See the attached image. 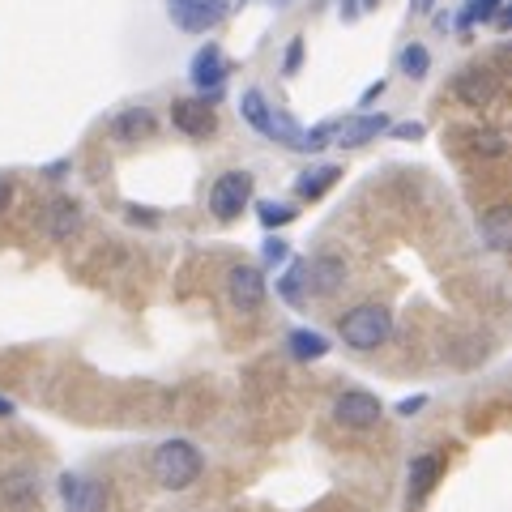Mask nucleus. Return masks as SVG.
<instances>
[{
  "label": "nucleus",
  "instance_id": "nucleus-12",
  "mask_svg": "<svg viewBox=\"0 0 512 512\" xmlns=\"http://www.w3.org/2000/svg\"><path fill=\"white\" fill-rule=\"evenodd\" d=\"M495 90H500V82H495V73L491 69H461L457 77H453V94L466 107H487L491 99H495Z\"/></svg>",
  "mask_w": 512,
  "mask_h": 512
},
{
  "label": "nucleus",
  "instance_id": "nucleus-25",
  "mask_svg": "<svg viewBox=\"0 0 512 512\" xmlns=\"http://www.w3.org/2000/svg\"><path fill=\"white\" fill-rule=\"evenodd\" d=\"M286 256H291V248H286V239L269 235V239H265V248H261V261H265V265H282Z\"/></svg>",
  "mask_w": 512,
  "mask_h": 512
},
{
  "label": "nucleus",
  "instance_id": "nucleus-32",
  "mask_svg": "<svg viewBox=\"0 0 512 512\" xmlns=\"http://www.w3.org/2000/svg\"><path fill=\"white\" fill-rule=\"evenodd\" d=\"M380 94H384V82H376V86H367V90H363V99H359V107H367V103H376V99H380Z\"/></svg>",
  "mask_w": 512,
  "mask_h": 512
},
{
  "label": "nucleus",
  "instance_id": "nucleus-36",
  "mask_svg": "<svg viewBox=\"0 0 512 512\" xmlns=\"http://www.w3.org/2000/svg\"><path fill=\"white\" fill-rule=\"evenodd\" d=\"M376 5H380V0H363V5H359V9H376Z\"/></svg>",
  "mask_w": 512,
  "mask_h": 512
},
{
  "label": "nucleus",
  "instance_id": "nucleus-21",
  "mask_svg": "<svg viewBox=\"0 0 512 512\" xmlns=\"http://www.w3.org/2000/svg\"><path fill=\"white\" fill-rule=\"evenodd\" d=\"M466 137H470V150L483 154V158H504V150H508V141H504L500 128H470Z\"/></svg>",
  "mask_w": 512,
  "mask_h": 512
},
{
  "label": "nucleus",
  "instance_id": "nucleus-16",
  "mask_svg": "<svg viewBox=\"0 0 512 512\" xmlns=\"http://www.w3.org/2000/svg\"><path fill=\"white\" fill-rule=\"evenodd\" d=\"M478 235L487 239V248L504 252L512 244V210H508V205H491V210L478 218Z\"/></svg>",
  "mask_w": 512,
  "mask_h": 512
},
{
  "label": "nucleus",
  "instance_id": "nucleus-30",
  "mask_svg": "<svg viewBox=\"0 0 512 512\" xmlns=\"http://www.w3.org/2000/svg\"><path fill=\"white\" fill-rule=\"evenodd\" d=\"M128 222H146V227H154L158 218H154L150 210H141V205H128Z\"/></svg>",
  "mask_w": 512,
  "mask_h": 512
},
{
  "label": "nucleus",
  "instance_id": "nucleus-6",
  "mask_svg": "<svg viewBox=\"0 0 512 512\" xmlns=\"http://www.w3.org/2000/svg\"><path fill=\"white\" fill-rule=\"evenodd\" d=\"M227 73H231V69H227V56H222L218 43H205L201 52L192 56V64H188V82H192V90H197L205 103H218Z\"/></svg>",
  "mask_w": 512,
  "mask_h": 512
},
{
  "label": "nucleus",
  "instance_id": "nucleus-35",
  "mask_svg": "<svg viewBox=\"0 0 512 512\" xmlns=\"http://www.w3.org/2000/svg\"><path fill=\"white\" fill-rule=\"evenodd\" d=\"M431 5H436V0H414V9H419V13H427Z\"/></svg>",
  "mask_w": 512,
  "mask_h": 512
},
{
  "label": "nucleus",
  "instance_id": "nucleus-24",
  "mask_svg": "<svg viewBox=\"0 0 512 512\" xmlns=\"http://www.w3.org/2000/svg\"><path fill=\"white\" fill-rule=\"evenodd\" d=\"M495 13H500V0H466V9H461V30H470L474 22H491Z\"/></svg>",
  "mask_w": 512,
  "mask_h": 512
},
{
  "label": "nucleus",
  "instance_id": "nucleus-4",
  "mask_svg": "<svg viewBox=\"0 0 512 512\" xmlns=\"http://www.w3.org/2000/svg\"><path fill=\"white\" fill-rule=\"evenodd\" d=\"M231 13V0H167V18L184 30V35H210L214 26Z\"/></svg>",
  "mask_w": 512,
  "mask_h": 512
},
{
  "label": "nucleus",
  "instance_id": "nucleus-14",
  "mask_svg": "<svg viewBox=\"0 0 512 512\" xmlns=\"http://www.w3.org/2000/svg\"><path fill=\"white\" fill-rule=\"evenodd\" d=\"M440 474H444V457H440V453L414 457V461H410V483H406L410 504H423L427 495H431V487L440 483Z\"/></svg>",
  "mask_w": 512,
  "mask_h": 512
},
{
  "label": "nucleus",
  "instance_id": "nucleus-2",
  "mask_svg": "<svg viewBox=\"0 0 512 512\" xmlns=\"http://www.w3.org/2000/svg\"><path fill=\"white\" fill-rule=\"evenodd\" d=\"M201 470H205V457H201V448L188 444V440H163L150 457V474L163 491L192 487L201 478Z\"/></svg>",
  "mask_w": 512,
  "mask_h": 512
},
{
  "label": "nucleus",
  "instance_id": "nucleus-7",
  "mask_svg": "<svg viewBox=\"0 0 512 512\" xmlns=\"http://www.w3.org/2000/svg\"><path fill=\"white\" fill-rule=\"evenodd\" d=\"M64 512H107V483L90 474H60Z\"/></svg>",
  "mask_w": 512,
  "mask_h": 512
},
{
  "label": "nucleus",
  "instance_id": "nucleus-19",
  "mask_svg": "<svg viewBox=\"0 0 512 512\" xmlns=\"http://www.w3.org/2000/svg\"><path fill=\"white\" fill-rule=\"evenodd\" d=\"M278 295L291 303V308H303V303H308V261L286 265V274L278 278Z\"/></svg>",
  "mask_w": 512,
  "mask_h": 512
},
{
  "label": "nucleus",
  "instance_id": "nucleus-26",
  "mask_svg": "<svg viewBox=\"0 0 512 512\" xmlns=\"http://www.w3.org/2000/svg\"><path fill=\"white\" fill-rule=\"evenodd\" d=\"M299 64H303V39L295 35L291 43H286V56H282V73H286V77H295V73H299Z\"/></svg>",
  "mask_w": 512,
  "mask_h": 512
},
{
  "label": "nucleus",
  "instance_id": "nucleus-1",
  "mask_svg": "<svg viewBox=\"0 0 512 512\" xmlns=\"http://www.w3.org/2000/svg\"><path fill=\"white\" fill-rule=\"evenodd\" d=\"M239 111H244V120H248L261 137L278 141V146L295 150V154H316V150H325L329 141H333V120L316 124V128H299L291 116H286V111L269 107V99H265V94L256 90V86L239 94Z\"/></svg>",
  "mask_w": 512,
  "mask_h": 512
},
{
  "label": "nucleus",
  "instance_id": "nucleus-18",
  "mask_svg": "<svg viewBox=\"0 0 512 512\" xmlns=\"http://www.w3.org/2000/svg\"><path fill=\"white\" fill-rule=\"evenodd\" d=\"M47 231H52V239H73L77 231H82V205H77L73 197L52 201V214H47Z\"/></svg>",
  "mask_w": 512,
  "mask_h": 512
},
{
  "label": "nucleus",
  "instance_id": "nucleus-8",
  "mask_svg": "<svg viewBox=\"0 0 512 512\" xmlns=\"http://www.w3.org/2000/svg\"><path fill=\"white\" fill-rule=\"evenodd\" d=\"M380 414H384L380 397H376V393H363V389H346L338 402H333V419H338L342 427H355V431L376 427Z\"/></svg>",
  "mask_w": 512,
  "mask_h": 512
},
{
  "label": "nucleus",
  "instance_id": "nucleus-27",
  "mask_svg": "<svg viewBox=\"0 0 512 512\" xmlns=\"http://www.w3.org/2000/svg\"><path fill=\"white\" fill-rule=\"evenodd\" d=\"M393 137H402V141H414V137H423V124L406 120V124H397V128H393Z\"/></svg>",
  "mask_w": 512,
  "mask_h": 512
},
{
  "label": "nucleus",
  "instance_id": "nucleus-9",
  "mask_svg": "<svg viewBox=\"0 0 512 512\" xmlns=\"http://www.w3.org/2000/svg\"><path fill=\"white\" fill-rule=\"evenodd\" d=\"M389 116H367V111H359V116H346V120H333V146L342 150H359L367 146V141H376L380 133H389Z\"/></svg>",
  "mask_w": 512,
  "mask_h": 512
},
{
  "label": "nucleus",
  "instance_id": "nucleus-33",
  "mask_svg": "<svg viewBox=\"0 0 512 512\" xmlns=\"http://www.w3.org/2000/svg\"><path fill=\"white\" fill-rule=\"evenodd\" d=\"M359 13H363V9H359V0H342V18H346V22H355Z\"/></svg>",
  "mask_w": 512,
  "mask_h": 512
},
{
  "label": "nucleus",
  "instance_id": "nucleus-20",
  "mask_svg": "<svg viewBox=\"0 0 512 512\" xmlns=\"http://www.w3.org/2000/svg\"><path fill=\"white\" fill-rule=\"evenodd\" d=\"M286 346H291V359H299V363H312V359L329 355V338L316 333V329H295L291 338H286Z\"/></svg>",
  "mask_w": 512,
  "mask_h": 512
},
{
  "label": "nucleus",
  "instance_id": "nucleus-15",
  "mask_svg": "<svg viewBox=\"0 0 512 512\" xmlns=\"http://www.w3.org/2000/svg\"><path fill=\"white\" fill-rule=\"evenodd\" d=\"M150 133H154V111L150 107H128V111H120V116L111 120V137L124 141V146L146 141Z\"/></svg>",
  "mask_w": 512,
  "mask_h": 512
},
{
  "label": "nucleus",
  "instance_id": "nucleus-3",
  "mask_svg": "<svg viewBox=\"0 0 512 512\" xmlns=\"http://www.w3.org/2000/svg\"><path fill=\"white\" fill-rule=\"evenodd\" d=\"M338 333L350 350H376L393 338V312L384 303H359L338 320Z\"/></svg>",
  "mask_w": 512,
  "mask_h": 512
},
{
  "label": "nucleus",
  "instance_id": "nucleus-29",
  "mask_svg": "<svg viewBox=\"0 0 512 512\" xmlns=\"http://www.w3.org/2000/svg\"><path fill=\"white\" fill-rule=\"evenodd\" d=\"M423 406H427V397L419 393V397H406V402H402V406H397V414H406V419H410V414H419Z\"/></svg>",
  "mask_w": 512,
  "mask_h": 512
},
{
  "label": "nucleus",
  "instance_id": "nucleus-22",
  "mask_svg": "<svg viewBox=\"0 0 512 512\" xmlns=\"http://www.w3.org/2000/svg\"><path fill=\"white\" fill-rule=\"evenodd\" d=\"M427 69H431V52H427V47L423 43H406L402 47V73L419 82V77H427Z\"/></svg>",
  "mask_w": 512,
  "mask_h": 512
},
{
  "label": "nucleus",
  "instance_id": "nucleus-31",
  "mask_svg": "<svg viewBox=\"0 0 512 512\" xmlns=\"http://www.w3.org/2000/svg\"><path fill=\"white\" fill-rule=\"evenodd\" d=\"M64 171H69V158H56V163H47V167H43V175H47V180H60Z\"/></svg>",
  "mask_w": 512,
  "mask_h": 512
},
{
  "label": "nucleus",
  "instance_id": "nucleus-23",
  "mask_svg": "<svg viewBox=\"0 0 512 512\" xmlns=\"http://www.w3.org/2000/svg\"><path fill=\"white\" fill-rule=\"evenodd\" d=\"M256 218H261V227H286V222H295V205H282V201H261L256 205Z\"/></svg>",
  "mask_w": 512,
  "mask_h": 512
},
{
  "label": "nucleus",
  "instance_id": "nucleus-28",
  "mask_svg": "<svg viewBox=\"0 0 512 512\" xmlns=\"http://www.w3.org/2000/svg\"><path fill=\"white\" fill-rule=\"evenodd\" d=\"M9 205H13V180L9 175H0V214H5Z\"/></svg>",
  "mask_w": 512,
  "mask_h": 512
},
{
  "label": "nucleus",
  "instance_id": "nucleus-5",
  "mask_svg": "<svg viewBox=\"0 0 512 512\" xmlns=\"http://www.w3.org/2000/svg\"><path fill=\"white\" fill-rule=\"evenodd\" d=\"M252 201V175L248 171H222L210 188V214L218 222H231L248 210Z\"/></svg>",
  "mask_w": 512,
  "mask_h": 512
},
{
  "label": "nucleus",
  "instance_id": "nucleus-10",
  "mask_svg": "<svg viewBox=\"0 0 512 512\" xmlns=\"http://www.w3.org/2000/svg\"><path fill=\"white\" fill-rule=\"evenodd\" d=\"M227 299L235 312H256L265 303V274L256 265H235L227 274Z\"/></svg>",
  "mask_w": 512,
  "mask_h": 512
},
{
  "label": "nucleus",
  "instance_id": "nucleus-13",
  "mask_svg": "<svg viewBox=\"0 0 512 512\" xmlns=\"http://www.w3.org/2000/svg\"><path fill=\"white\" fill-rule=\"evenodd\" d=\"M346 286V261L342 256H316V261H308V295L316 299H329V295H338Z\"/></svg>",
  "mask_w": 512,
  "mask_h": 512
},
{
  "label": "nucleus",
  "instance_id": "nucleus-11",
  "mask_svg": "<svg viewBox=\"0 0 512 512\" xmlns=\"http://www.w3.org/2000/svg\"><path fill=\"white\" fill-rule=\"evenodd\" d=\"M171 124L180 128V133H188V137H210L214 128H218L214 103H205V99H180V103L171 107Z\"/></svg>",
  "mask_w": 512,
  "mask_h": 512
},
{
  "label": "nucleus",
  "instance_id": "nucleus-34",
  "mask_svg": "<svg viewBox=\"0 0 512 512\" xmlns=\"http://www.w3.org/2000/svg\"><path fill=\"white\" fill-rule=\"evenodd\" d=\"M9 414H13V402L9 397H0V419H9Z\"/></svg>",
  "mask_w": 512,
  "mask_h": 512
},
{
  "label": "nucleus",
  "instance_id": "nucleus-17",
  "mask_svg": "<svg viewBox=\"0 0 512 512\" xmlns=\"http://www.w3.org/2000/svg\"><path fill=\"white\" fill-rule=\"evenodd\" d=\"M338 175H342V167H333V163H320V167H308L295 180V197H303V201H316V197H325V192L338 184Z\"/></svg>",
  "mask_w": 512,
  "mask_h": 512
}]
</instances>
